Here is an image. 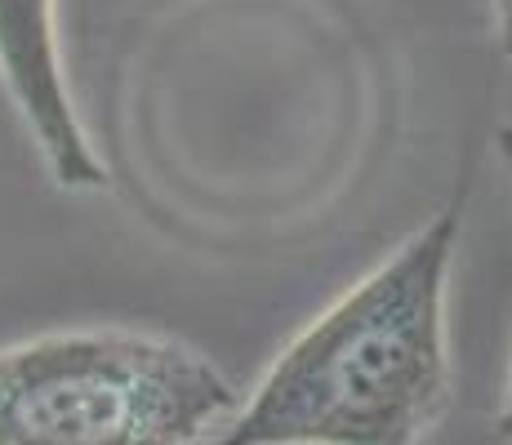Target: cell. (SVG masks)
I'll return each instance as SVG.
<instances>
[{
	"instance_id": "6da1fadb",
	"label": "cell",
	"mask_w": 512,
	"mask_h": 445,
	"mask_svg": "<svg viewBox=\"0 0 512 445\" xmlns=\"http://www.w3.org/2000/svg\"><path fill=\"white\" fill-rule=\"evenodd\" d=\"M464 192L334 299L201 445H415L450 405L446 285Z\"/></svg>"
},
{
	"instance_id": "7a4b0ae2",
	"label": "cell",
	"mask_w": 512,
	"mask_h": 445,
	"mask_svg": "<svg viewBox=\"0 0 512 445\" xmlns=\"http://www.w3.org/2000/svg\"><path fill=\"white\" fill-rule=\"evenodd\" d=\"M232 379L143 330H63L0 348V445H201L236 414Z\"/></svg>"
},
{
	"instance_id": "3957f363",
	"label": "cell",
	"mask_w": 512,
	"mask_h": 445,
	"mask_svg": "<svg viewBox=\"0 0 512 445\" xmlns=\"http://www.w3.org/2000/svg\"><path fill=\"white\" fill-rule=\"evenodd\" d=\"M0 81L41 147L49 178L67 192L107 187V165L81 130L58 54L54 0H0Z\"/></svg>"
},
{
	"instance_id": "277c9868",
	"label": "cell",
	"mask_w": 512,
	"mask_h": 445,
	"mask_svg": "<svg viewBox=\"0 0 512 445\" xmlns=\"http://www.w3.org/2000/svg\"><path fill=\"white\" fill-rule=\"evenodd\" d=\"M495 36L499 49L512 58V0H495Z\"/></svg>"
},
{
	"instance_id": "5b68a950",
	"label": "cell",
	"mask_w": 512,
	"mask_h": 445,
	"mask_svg": "<svg viewBox=\"0 0 512 445\" xmlns=\"http://www.w3.org/2000/svg\"><path fill=\"white\" fill-rule=\"evenodd\" d=\"M495 432L504 441H512V374H508V392H504V405H499V414H495Z\"/></svg>"
},
{
	"instance_id": "8992f818",
	"label": "cell",
	"mask_w": 512,
	"mask_h": 445,
	"mask_svg": "<svg viewBox=\"0 0 512 445\" xmlns=\"http://www.w3.org/2000/svg\"><path fill=\"white\" fill-rule=\"evenodd\" d=\"M495 147H499V156H504V165H508V174H512V125H504V130L495 134Z\"/></svg>"
}]
</instances>
